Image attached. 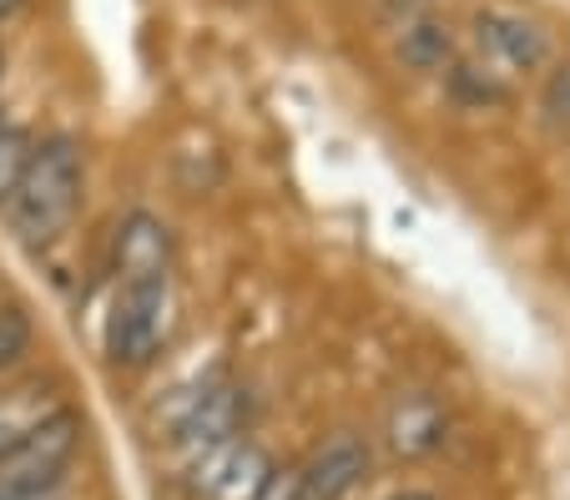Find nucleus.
<instances>
[{
	"instance_id": "dca6fc26",
	"label": "nucleus",
	"mask_w": 570,
	"mask_h": 500,
	"mask_svg": "<svg viewBox=\"0 0 570 500\" xmlns=\"http://www.w3.org/2000/svg\"><path fill=\"white\" fill-rule=\"evenodd\" d=\"M21 6H26V0H0V26L11 21V16H16V11H21Z\"/></svg>"
},
{
	"instance_id": "f257e3e1",
	"label": "nucleus",
	"mask_w": 570,
	"mask_h": 500,
	"mask_svg": "<svg viewBox=\"0 0 570 500\" xmlns=\"http://www.w3.org/2000/svg\"><path fill=\"white\" fill-rule=\"evenodd\" d=\"M76 207H81V147L76 137L56 131L31 147V163L0 213L11 218V233L26 248H51L71 228Z\"/></svg>"
},
{
	"instance_id": "ddd939ff",
	"label": "nucleus",
	"mask_w": 570,
	"mask_h": 500,
	"mask_svg": "<svg viewBox=\"0 0 570 500\" xmlns=\"http://www.w3.org/2000/svg\"><path fill=\"white\" fill-rule=\"evenodd\" d=\"M51 410H56V404H51ZM51 410H36L31 390H26V394H6V400H0V450H11L16 440H21L36 420H46Z\"/></svg>"
},
{
	"instance_id": "423d86ee",
	"label": "nucleus",
	"mask_w": 570,
	"mask_h": 500,
	"mask_svg": "<svg viewBox=\"0 0 570 500\" xmlns=\"http://www.w3.org/2000/svg\"><path fill=\"white\" fill-rule=\"evenodd\" d=\"M237 435V390L233 384H217L203 380L183 404H177V420H173V440L187 450V455H207L213 445Z\"/></svg>"
},
{
	"instance_id": "f8f14e48",
	"label": "nucleus",
	"mask_w": 570,
	"mask_h": 500,
	"mask_svg": "<svg viewBox=\"0 0 570 500\" xmlns=\"http://www.w3.org/2000/svg\"><path fill=\"white\" fill-rule=\"evenodd\" d=\"M540 117L556 131H570V56L566 61H550L546 87H540Z\"/></svg>"
},
{
	"instance_id": "39448f33",
	"label": "nucleus",
	"mask_w": 570,
	"mask_h": 500,
	"mask_svg": "<svg viewBox=\"0 0 570 500\" xmlns=\"http://www.w3.org/2000/svg\"><path fill=\"white\" fill-rule=\"evenodd\" d=\"M273 476H278V465L268 460V450L233 435L193 460V496L197 500H258Z\"/></svg>"
},
{
	"instance_id": "9d476101",
	"label": "nucleus",
	"mask_w": 570,
	"mask_h": 500,
	"mask_svg": "<svg viewBox=\"0 0 570 500\" xmlns=\"http://www.w3.org/2000/svg\"><path fill=\"white\" fill-rule=\"evenodd\" d=\"M444 440V410L430 394H404L389 414V445L394 455H430Z\"/></svg>"
},
{
	"instance_id": "6e6552de",
	"label": "nucleus",
	"mask_w": 570,
	"mask_h": 500,
	"mask_svg": "<svg viewBox=\"0 0 570 500\" xmlns=\"http://www.w3.org/2000/svg\"><path fill=\"white\" fill-rule=\"evenodd\" d=\"M173 273V233L151 213H127L117 228V278H161Z\"/></svg>"
},
{
	"instance_id": "9b49d317",
	"label": "nucleus",
	"mask_w": 570,
	"mask_h": 500,
	"mask_svg": "<svg viewBox=\"0 0 570 500\" xmlns=\"http://www.w3.org/2000/svg\"><path fill=\"white\" fill-rule=\"evenodd\" d=\"M31 147H36V141L26 137L21 127H0V207L11 203L16 183H21L26 163H31Z\"/></svg>"
},
{
	"instance_id": "4468645a",
	"label": "nucleus",
	"mask_w": 570,
	"mask_h": 500,
	"mask_svg": "<svg viewBox=\"0 0 570 500\" xmlns=\"http://www.w3.org/2000/svg\"><path fill=\"white\" fill-rule=\"evenodd\" d=\"M31 354V318L26 314H0V370H11Z\"/></svg>"
},
{
	"instance_id": "f3484780",
	"label": "nucleus",
	"mask_w": 570,
	"mask_h": 500,
	"mask_svg": "<svg viewBox=\"0 0 570 500\" xmlns=\"http://www.w3.org/2000/svg\"><path fill=\"white\" fill-rule=\"evenodd\" d=\"M389 6H404V11H420L424 0H389Z\"/></svg>"
},
{
	"instance_id": "a211bd4d",
	"label": "nucleus",
	"mask_w": 570,
	"mask_h": 500,
	"mask_svg": "<svg viewBox=\"0 0 570 500\" xmlns=\"http://www.w3.org/2000/svg\"><path fill=\"white\" fill-rule=\"evenodd\" d=\"M0 81H6V51H0Z\"/></svg>"
},
{
	"instance_id": "7ed1b4c3",
	"label": "nucleus",
	"mask_w": 570,
	"mask_h": 500,
	"mask_svg": "<svg viewBox=\"0 0 570 500\" xmlns=\"http://www.w3.org/2000/svg\"><path fill=\"white\" fill-rule=\"evenodd\" d=\"M76 445H81V420L76 410L56 404L11 450H0V500H46L76 460Z\"/></svg>"
},
{
	"instance_id": "1a4fd4ad",
	"label": "nucleus",
	"mask_w": 570,
	"mask_h": 500,
	"mask_svg": "<svg viewBox=\"0 0 570 500\" xmlns=\"http://www.w3.org/2000/svg\"><path fill=\"white\" fill-rule=\"evenodd\" d=\"M394 56L410 66V71H444V66H454L450 21H440V16H430V11H410L394 36Z\"/></svg>"
},
{
	"instance_id": "2eb2a0df",
	"label": "nucleus",
	"mask_w": 570,
	"mask_h": 500,
	"mask_svg": "<svg viewBox=\"0 0 570 500\" xmlns=\"http://www.w3.org/2000/svg\"><path fill=\"white\" fill-rule=\"evenodd\" d=\"M389 500H440L434 490H399V496H389Z\"/></svg>"
},
{
	"instance_id": "0eeeda50",
	"label": "nucleus",
	"mask_w": 570,
	"mask_h": 500,
	"mask_svg": "<svg viewBox=\"0 0 570 500\" xmlns=\"http://www.w3.org/2000/svg\"><path fill=\"white\" fill-rule=\"evenodd\" d=\"M364 476H368V445L358 435H348V430L328 435L308 455V465L298 470L308 500H344L364 486Z\"/></svg>"
},
{
	"instance_id": "f03ea898",
	"label": "nucleus",
	"mask_w": 570,
	"mask_h": 500,
	"mask_svg": "<svg viewBox=\"0 0 570 500\" xmlns=\"http://www.w3.org/2000/svg\"><path fill=\"white\" fill-rule=\"evenodd\" d=\"M173 329V273L161 278H117V294L101 318V349L121 370H141L161 354Z\"/></svg>"
},
{
	"instance_id": "20e7f679",
	"label": "nucleus",
	"mask_w": 570,
	"mask_h": 500,
	"mask_svg": "<svg viewBox=\"0 0 570 500\" xmlns=\"http://www.w3.org/2000/svg\"><path fill=\"white\" fill-rule=\"evenodd\" d=\"M474 46H480L484 66L490 71H510V77H530V71H546L556 46H550V31L535 21V16L515 11V6H480L470 21Z\"/></svg>"
}]
</instances>
